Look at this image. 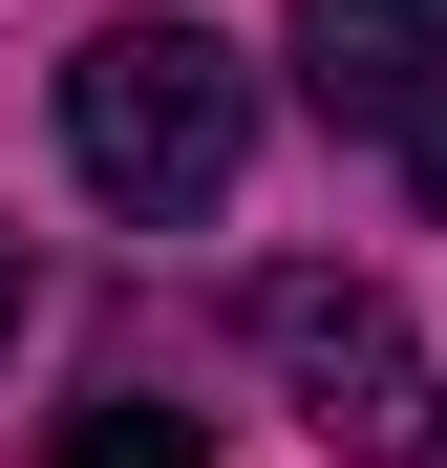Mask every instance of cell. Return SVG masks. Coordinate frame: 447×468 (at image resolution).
Masks as SVG:
<instances>
[{
	"label": "cell",
	"instance_id": "1",
	"mask_svg": "<svg viewBox=\"0 0 447 468\" xmlns=\"http://www.w3.org/2000/svg\"><path fill=\"white\" fill-rule=\"evenodd\" d=\"M64 149H86V192L107 213H213L256 171V64L213 43V22H86L64 43Z\"/></svg>",
	"mask_w": 447,
	"mask_h": 468
},
{
	"label": "cell",
	"instance_id": "2",
	"mask_svg": "<svg viewBox=\"0 0 447 468\" xmlns=\"http://www.w3.org/2000/svg\"><path fill=\"white\" fill-rule=\"evenodd\" d=\"M235 320H256V362L298 383V426H320L341 468H426V447H447V362H426V320H405L384 277H320V256H277Z\"/></svg>",
	"mask_w": 447,
	"mask_h": 468
},
{
	"label": "cell",
	"instance_id": "3",
	"mask_svg": "<svg viewBox=\"0 0 447 468\" xmlns=\"http://www.w3.org/2000/svg\"><path fill=\"white\" fill-rule=\"evenodd\" d=\"M298 107L405 149V128L447 107V0H298Z\"/></svg>",
	"mask_w": 447,
	"mask_h": 468
},
{
	"label": "cell",
	"instance_id": "4",
	"mask_svg": "<svg viewBox=\"0 0 447 468\" xmlns=\"http://www.w3.org/2000/svg\"><path fill=\"white\" fill-rule=\"evenodd\" d=\"M43 468H213V447H192V405L107 383V405H64V426H43Z\"/></svg>",
	"mask_w": 447,
	"mask_h": 468
},
{
	"label": "cell",
	"instance_id": "5",
	"mask_svg": "<svg viewBox=\"0 0 447 468\" xmlns=\"http://www.w3.org/2000/svg\"><path fill=\"white\" fill-rule=\"evenodd\" d=\"M22 298H43V277H22V213H0V341H22Z\"/></svg>",
	"mask_w": 447,
	"mask_h": 468
},
{
	"label": "cell",
	"instance_id": "6",
	"mask_svg": "<svg viewBox=\"0 0 447 468\" xmlns=\"http://www.w3.org/2000/svg\"><path fill=\"white\" fill-rule=\"evenodd\" d=\"M405 171H426V213H447V107H426V128H405Z\"/></svg>",
	"mask_w": 447,
	"mask_h": 468
}]
</instances>
